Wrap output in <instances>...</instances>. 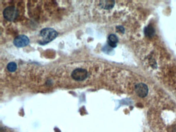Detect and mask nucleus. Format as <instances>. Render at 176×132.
I'll return each instance as SVG.
<instances>
[{"label":"nucleus","instance_id":"6e6552de","mask_svg":"<svg viewBox=\"0 0 176 132\" xmlns=\"http://www.w3.org/2000/svg\"><path fill=\"white\" fill-rule=\"evenodd\" d=\"M155 31L153 27L148 26L145 29V34L148 37H152L154 34Z\"/></svg>","mask_w":176,"mask_h":132},{"label":"nucleus","instance_id":"7ed1b4c3","mask_svg":"<svg viewBox=\"0 0 176 132\" xmlns=\"http://www.w3.org/2000/svg\"><path fill=\"white\" fill-rule=\"evenodd\" d=\"M71 76L74 80L77 81H82L85 80L88 76V72L83 69H77L72 73Z\"/></svg>","mask_w":176,"mask_h":132},{"label":"nucleus","instance_id":"f257e3e1","mask_svg":"<svg viewBox=\"0 0 176 132\" xmlns=\"http://www.w3.org/2000/svg\"><path fill=\"white\" fill-rule=\"evenodd\" d=\"M40 35L42 37L41 44H45L50 42L56 38L58 33L54 29L51 28H45L40 31Z\"/></svg>","mask_w":176,"mask_h":132},{"label":"nucleus","instance_id":"39448f33","mask_svg":"<svg viewBox=\"0 0 176 132\" xmlns=\"http://www.w3.org/2000/svg\"><path fill=\"white\" fill-rule=\"evenodd\" d=\"M29 38L25 35H19L15 38L14 40V44L16 47H25L29 43Z\"/></svg>","mask_w":176,"mask_h":132},{"label":"nucleus","instance_id":"f03ea898","mask_svg":"<svg viewBox=\"0 0 176 132\" xmlns=\"http://www.w3.org/2000/svg\"><path fill=\"white\" fill-rule=\"evenodd\" d=\"M5 18L8 21H12L17 18L18 11L14 6H9L5 9L3 11Z\"/></svg>","mask_w":176,"mask_h":132},{"label":"nucleus","instance_id":"423d86ee","mask_svg":"<svg viewBox=\"0 0 176 132\" xmlns=\"http://www.w3.org/2000/svg\"><path fill=\"white\" fill-rule=\"evenodd\" d=\"M99 5L103 9H110L114 7L115 2L113 1H100Z\"/></svg>","mask_w":176,"mask_h":132},{"label":"nucleus","instance_id":"20e7f679","mask_svg":"<svg viewBox=\"0 0 176 132\" xmlns=\"http://www.w3.org/2000/svg\"><path fill=\"white\" fill-rule=\"evenodd\" d=\"M135 91L139 97L144 98L148 94V88L144 83L139 82L135 86Z\"/></svg>","mask_w":176,"mask_h":132},{"label":"nucleus","instance_id":"0eeeda50","mask_svg":"<svg viewBox=\"0 0 176 132\" xmlns=\"http://www.w3.org/2000/svg\"><path fill=\"white\" fill-rule=\"evenodd\" d=\"M118 39L117 37L114 34H111L108 36V43L110 47H115L117 46V43L118 42Z\"/></svg>","mask_w":176,"mask_h":132},{"label":"nucleus","instance_id":"1a4fd4ad","mask_svg":"<svg viewBox=\"0 0 176 132\" xmlns=\"http://www.w3.org/2000/svg\"><path fill=\"white\" fill-rule=\"evenodd\" d=\"M17 68V64L14 62H11L7 65V69L11 72H15Z\"/></svg>","mask_w":176,"mask_h":132}]
</instances>
